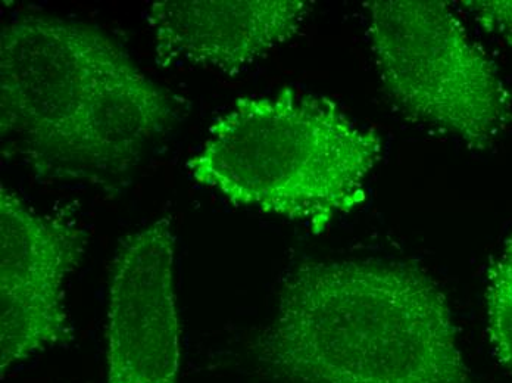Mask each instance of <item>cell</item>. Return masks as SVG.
I'll return each instance as SVG.
<instances>
[{"instance_id":"1","label":"cell","mask_w":512,"mask_h":383,"mask_svg":"<svg viewBox=\"0 0 512 383\" xmlns=\"http://www.w3.org/2000/svg\"><path fill=\"white\" fill-rule=\"evenodd\" d=\"M177 118L170 93L96 28L26 15L0 33V135L40 179L121 182Z\"/></svg>"},{"instance_id":"2","label":"cell","mask_w":512,"mask_h":383,"mask_svg":"<svg viewBox=\"0 0 512 383\" xmlns=\"http://www.w3.org/2000/svg\"><path fill=\"white\" fill-rule=\"evenodd\" d=\"M251 350L279 383H470L445 294L399 261L299 264Z\"/></svg>"},{"instance_id":"3","label":"cell","mask_w":512,"mask_h":383,"mask_svg":"<svg viewBox=\"0 0 512 383\" xmlns=\"http://www.w3.org/2000/svg\"><path fill=\"white\" fill-rule=\"evenodd\" d=\"M382 146L330 99L283 89L237 99L186 168L231 204L321 232L364 204Z\"/></svg>"},{"instance_id":"4","label":"cell","mask_w":512,"mask_h":383,"mask_svg":"<svg viewBox=\"0 0 512 383\" xmlns=\"http://www.w3.org/2000/svg\"><path fill=\"white\" fill-rule=\"evenodd\" d=\"M380 79L412 120L486 151L512 123V96L498 68L471 39L451 3H365Z\"/></svg>"},{"instance_id":"5","label":"cell","mask_w":512,"mask_h":383,"mask_svg":"<svg viewBox=\"0 0 512 383\" xmlns=\"http://www.w3.org/2000/svg\"><path fill=\"white\" fill-rule=\"evenodd\" d=\"M86 233L45 216L0 186V370L73 344L65 283L80 266Z\"/></svg>"},{"instance_id":"6","label":"cell","mask_w":512,"mask_h":383,"mask_svg":"<svg viewBox=\"0 0 512 383\" xmlns=\"http://www.w3.org/2000/svg\"><path fill=\"white\" fill-rule=\"evenodd\" d=\"M176 235L168 219L123 239L106 314V383H180Z\"/></svg>"},{"instance_id":"7","label":"cell","mask_w":512,"mask_h":383,"mask_svg":"<svg viewBox=\"0 0 512 383\" xmlns=\"http://www.w3.org/2000/svg\"><path fill=\"white\" fill-rule=\"evenodd\" d=\"M309 12L304 0H162L146 20L161 67L237 74L293 39Z\"/></svg>"},{"instance_id":"8","label":"cell","mask_w":512,"mask_h":383,"mask_svg":"<svg viewBox=\"0 0 512 383\" xmlns=\"http://www.w3.org/2000/svg\"><path fill=\"white\" fill-rule=\"evenodd\" d=\"M486 311L493 356L512 376V235L487 270Z\"/></svg>"},{"instance_id":"9","label":"cell","mask_w":512,"mask_h":383,"mask_svg":"<svg viewBox=\"0 0 512 383\" xmlns=\"http://www.w3.org/2000/svg\"><path fill=\"white\" fill-rule=\"evenodd\" d=\"M477 24L512 49V0H464L458 3Z\"/></svg>"}]
</instances>
